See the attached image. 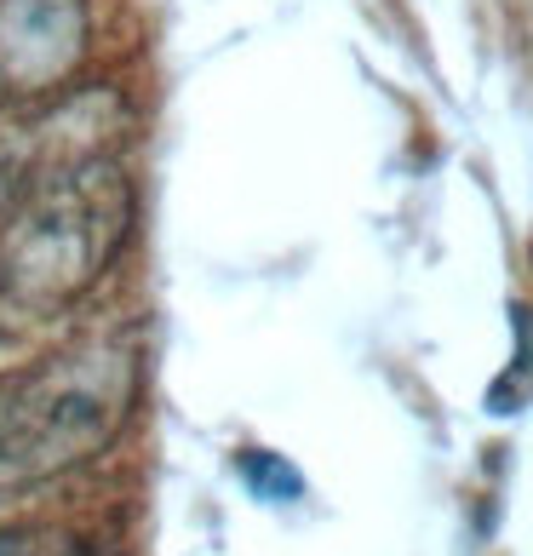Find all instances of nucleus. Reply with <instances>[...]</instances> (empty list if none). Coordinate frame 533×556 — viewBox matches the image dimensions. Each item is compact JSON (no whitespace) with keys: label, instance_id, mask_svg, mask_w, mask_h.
I'll return each mask as SVG.
<instances>
[{"label":"nucleus","instance_id":"39448f33","mask_svg":"<svg viewBox=\"0 0 533 556\" xmlns=\"http://www.w3.org/2000/svg\"><path fill=\"white\" fill-rule=\"evenodd\" d=\"M236 477H241V488H248L258 505H293V500H304V470L287 459V453L241 447L236 453Z\"/></svg>","mask_w":533,"mask_h":556},{"label":"nucleus","instance_id":"20e7f679","mask_svg":"<svg viewBox=\"0 0 533 556\" xmlns=\"http://www.w3.org/2000/svg\"><path fill=\"white\" fill-rule=\"evenodd\" d=\"M58 321H64L58 311H35V304H17L0 293V374H17V367L47 356Z\"/></svg>","mask_w":533,"mask_h":556},{"label":"nucleus","instance_id":"f03ea898","mask_svg":"<svg viewBox=\"0 0 533 556\" xmlns=\"http://www.w3.org/2000/svg\"><path fill=\"white\" fill-rule=\"evenodd\" d=\"M132 390L138 356L120 339L47 350L17 374H0V500L98 459L127 425Z\"/></svg>","mask_w":533,"mask_h":556},{"label":"nucleus","instance_id":"f257e3e1","mask_svg":"<svg viewBox=\"0 0 533 556\" xmlns=\"http://www.w3.org/2000/svg\"><path fill=\"white\" fill-rule=\"evenodd\" d=\"M132 213V178L115 155L40 173L0 213V293L64 316L115 270Z\"/></svg>","mask_w":533,"mask_h":556},{"label":"nucleus","instance_id":"7ed1b4c3","mask_svg":"<svg viewBox=\"0 0 533 556\" xmlns=\"http://www.w3.org/2000/svg\"><path fill=\"white\" fill-rule=\"evenodd\" d=\"M92 52L87 0H0V110L69 92Z\"/></svg>","mask_w":533,"mask_h":556}]
</instances>
